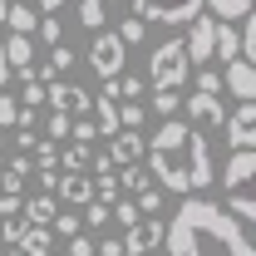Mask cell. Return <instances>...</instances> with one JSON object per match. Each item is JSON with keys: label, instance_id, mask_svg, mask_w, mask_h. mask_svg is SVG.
Masks as SVG:
<instances>
[{"label": "cell", "instance_id": "7c38bea8", "mask_svg": "<svg viewBox=\"0 0 256 256\" xmlns=\"http://www.w3.org/2000/svg\"><path fill=\"white\" fill-rule=\"evenodd\" d=\"M94 114H98V133H104V138H118V133H124V118H118V84H114V79L98 89Z\"/></svg>", "mask_w": 256, "mask_h": 256}, {"label": "cell", "instance_id": "4fadbf2b", "mask_svg": "<svg viewBox=\"0 0 256 256\" xmlns=\"http://www.w3.org/2000/svg\"><path fill=\"white\" fill-rule=\"evenodd\" d=\"M222 79H226V94H232V98H242V104H256V64L232 60V64L222 69Z\"/></svg>", "mask_w": 256, "mask_h": 256}, {"label": "cell", "instance_id": "8992f818", "mask_svg": "<svg viewBox=\"0 0 256 256\" xmlns=\"http://www.w3.org/2000/svg\"><path fill=\"white\" fill-rule=\"evenodd\" d=\"M124 54H128V44L118 40V34L104 30V34H94V44H89V54H84V60H89V69L108 84V79H118V74H124Z\"/></svg>", "mask_w": 256, "mask_h": 256}, {"label": "cell", "instance_id": "8d00e7d4", "mask_svg": "<svg viewBox=\"0 0 256 256\" xmlns=\"http://www.w3.org/2000/svg\"><path fill=\"white\" fill-rule=\"evenodd\" d=\"M133 202H138V212H143V217H158V207H162V192H158V188H148L143 197H133Z\"/></svg>", "mask_w": 256, "mask_h": 256}, {"label": "cell", "instance_id": "7402d4cb", "mask_svg": "<svg viewBox=\"0 0 256 256\" xmlns=\"http://www.w3.org/2000/svg\"><path fill=\"white\" fill-rule=\"evenodd\" d=\"M217 54H222L226 64L242 60V30H236V25H222V20H217Z\"/></svg>", "mask_w": 256, "mask_h": 256}, {"label": "cell", "instance_id": "1f68e13d", "mask_svg": "<svg viewBox=\"0 0 256 256\" xmlns=\"http://www.w3.org/2000/svg\"><path fill=\"white\" fill-rule=\"evenodd\" d=\"M242 60L256 64V10L246 15V25H242Z\"/></svg>", "mask_w": 256, "mask_h": 256}, {"label": "cell", "instance_id": "816d5d0a", "mask_svg": "<svg viewBox=\"0 0 256 256\" xmlns=\"http://www.w3.org/2000/svg\"><path fill=\"white\" fill-rule=\"evenodd\" d=\"M5 256H25V252H20V246H5Z\"/></svg>", "mask_w": 256, "mask_h": 256}, {"label": "cell", "instance_id": "f35d334b", "mask_svg": "<svg viewBox=\"0 0 256 256\" xmlns=\"http://www.w3.org/2000/svg\"><path fill=\"white\" fill-rule=\"evenodd\" d=\"M20 212H25V202L15 192H0V217H20Z\"/></svg>", "mask_w": 256, "mask_h": 256}, {"label": "cell", "instance_id": "7dc6e473", "mask_svg": "<svg viewBox=\"0 0 256 256\" xmlns=\"http://www.w3.org/2000/svg\"><path fill=\"white\" fill-rule=\"evenodd\" d=\"M5 79H10V60H5V44H0V94H5Z\"/></svg>", "mask_w": 256, "mask_h": 256}, {"label": "cell", "instance_id": "d4e9b609", "mask_svg": "<svg viewBox=\"0 0 256 256\" xmlns=\"http://www.w3.org/2000/svg\"><path fill=\"white\" fill-rule=\"evenodd\" d=\"M25 232H30V217H25V212H20V217H5V226H0L5 246H20V242H25Z\"/></svg>", "mask_w": 256, "mask_h": 256}, {"label": "cell", "instance_id": "74e56055", "mask_svg": "<svg viewBox=\"0 0 256 256\" xmlns=\"http://www.w3.org/2000/svg\"><path fill=\"white\" fill-rule=\"evenodd\" d=\"M98 138V124H89V118H74V138L69 143H94Z\"/></svg>", "mask_w": 256, "mask_h": 256}, {"label": "cell", "instance_id": "d6986e66", "mask_svg": "<svg viewBox=\"0 0 256 256\" xmlns=\"http://www.w3.org/2000/svg\"><path fill=\"white\" fill-rule=\"evenodd\" d=\"M5 25H10L15 34H34V30H40V10H30L25 0H15V5H10V20H5Z\"/></svg>", "mask_w": 256, "mask_h": 256}, {"label": "cell", "instance_id": "277c9868", "mask_svg": "<svg viewBox=\"0 0 256 256\" xmlns=\"http://www.w3.org/2000/svg\"><path fill=\"white\" fill-rule=\"evenodd\" d=\"M192 74V60H188V44L182 40H168L153 50V60H148V84L158 89V94H178L182 84H188Z\"/></svg>", "mask_w": 256, "mask_h": 256}, {"label": "cell", "instance_id": "3957f363", "mask_svg": "<svg viewBox=\"0 0 256 256\" xmlns=\"http://www.w3.org/2000/svg\"><path fill=\"white\" fill-rule=\"evenodd\" d=\"M222 197L236 222H256V153H232L222 168Z\"/></svg>", "mask_w": 256, "mask_h": 256}, {"label": "cell", "instance_id": "ffe728a7", "mask_svg": "<svg viewBox=\"0 0 256 256\" xmlns=\"http://www.w3.org/2000/svg\"><path fill=\"white\" fill-rule=\"evenodd\" d=\"M79 25L94 30V34H104V25H108V5H104V0H79Z\"/></svg>", "mask_w": 256, "mask_h": 256}, {"label": "cell", "instance_id": "ba28073f", "mask_svg": "<svg viewBox=\"0 0 256 256\" xmlns=\"http://www.w3.org/2000/svg\"><path fill=\"white\" fill-rule=\"evenodd\" d=\"M44 104H50L54 114H69V118H84V114L94 108L89 89H79V84H69V79H54V84H44Z\"/></svg>", "mask_w": 256, "mask_h": 256}, {"label": "cell", "instance_id": "2e32d148", "mask_svg": "<svg viewBox=\"0 0 256 256\" xmlns=\"http://www.w3.org/2000/svg\"><path fill=\"white\" fill-rule=\"evenodd\" d=\"M5 60H10V69H20L25 84H40V79H34V44H30V34H10V40H5Z\"/></svg>", "mask_w": 256, "mask_h": 256}, {"label": "cell", "instance_id": "db71d44e", "mask_svg": "<svg viewBox=\"0 0 256 256\" xmlns=\"http://www.w3.org/2000/svg\"><path fill=\"white\" fill-rule=\"evenodd\" d=\"M50 256H60V252H50Z\"/></svg>", "mask_w": 256, "mask_h": 256}, {"label": "cell", "instance_id": "ab89813d", "mask_svg": "<svg viewBox=\"0 0 256 256\" xmlns=\"http://www.w3.org/2000/svg\"><path fill=\"white\" fill-rule=\"evenodd\" d=\"M20 104H25V108H40V104H44V84H25Z\"/></svg>", "mask_w": 256, "mask_h": 256}, {"label": "cell", "instance_id": "b9f144b4", "mask_svg": "<svg viewBox=\"0 0 256 256\" xmlns=\"http://www.w3.org/2000/svg\"><path fill=\"white\" fill-rule=\"evenodd\" d=\"M54 226H60V236H79V217H69V212H60Z\"/></svg>", "mask_w": 256, "mask_h": 256}, {"label": "cell", "instance_id": "f6af8a7d", "mask_svg": "<svg viewBox=\"0 0 256 256\" xmlns=\"http://www.w3.org/2000/svg\"><path fill=\"white\" fill-rule=\"evenodd\" d=\"M153 108H158L162 118H172V108H178V94H158V98H153Z\"/></svg>", "mask_w": 256, "mask_h": 256}, {"label": "cell", "instance_id": "5b68a950", "mask_svg": "<svg viewBox=\"0 0 256 256\" xmlns=\"http://www.w3.org/2000/svg\"><path fill=\"white\" fill-rule=\"evenodd\" d=\"M202 5L207 0H133V15L148 25H192L197 15H202Z\"/></svg>", "mask_w": 256, "mask_h": 256}, {"label": "cell", "instance_id": "f1b7e54d", "mask_svg": "<svg viewBox=\"0 0 256 256\" xmlns=\"http://www.w3.org/2000/svg\"><path fill=\"white\" fill-rule=\"evenodd\" d=\"M94 192H98V202L114 207V202H118V172H98V178H94Z\"/></svg>", "mask_w": 256, "mask_h": 256}, {"label": "cell", "instance_id": "f546056e", "mask_svg": "<svg viewBox=\"0 0 256 256\" xmlns=\"http://www.w3.org/2000/svg\"><path fill=\"white\" fill-rule=\"evenodd\" d=\"M118 118H124V128L143 133V124H148V108H143V104H118Z\"/></svg>", "mask_w": 256, "mask_h": 256}, {"label": "cell", "instance_id": "f5cc1de1", "mask_svg": "<svg viewBox=\"0 0 256 256\" xmlns=\"http://www.w3.org/2000/svg\"><path fill=\"white\" fill-rule=\"evenodd\" d=\"M0 256H5V246H0Z\"/></svg>", "mask_w": 256, "mask_h": 256}, {"label": "cell", "instance_id": "603a6c76", "mask_svg": "<svg viewBox=\"0 0 256 256\" xmlns=\"http://www.w3.org/2000/svg\"><path fill=\"white\" fill-rule=\"evenodd\" d=\"M197 94H212V98L226 94V79L212 69V64H202V69H197Z\"/></svg>", "mask_w": 256, "mask_h": 256}, {"label": "cell", "instance_id": "44dd1931", "mask_svg": "<svg viewBox=\"0 0 256 256\" xmlns=\"http://www.w3.org/2000/svg\"><path fill=\"white\" fill-rule=\"evenodd\" d=\"M118 188H124L128 197H143V192L153 188V172H148L143 162H138V168H124V172H118Z\"/></svg>", "mask_w": 256, "mask_h": 256}, {"label": "cell", "instance_id": "8fae6325", "mask_svg": "<svg viewBox=\"0 0 256 256\" xmlns=\"http://www.w3.org/2000/svg\"><path fill=\"white\" fill-rule=\"evenodd\" d=\"M108 162L124 172V168H138V162H148V138L143 133H133V128H124L118 138H108Z\"/></svg>", "mask_w": 256, "mask_h": 256}, {"label": "cell", "instance_id": "60d3db41", "mask_svg": "<svg viewBox=\"0 0 256 256\" xmlns=\"http://www.w3.org/2000/svg\"><path fill=\"white\" fill-rule=\"evenodd\" d=\"M69 256H98L89 236H69Z\"/></svg>", "mask_w": 256, "mask_h": 256}, {"label": "cell", "instance_id": "ac0fdd59", "mask_svg": "<svg viewBox=\"0 0 256 256\" xmlns=\"http://www.w3.org/2000/svg\"><path fill=\"white\" fill-rule=\"evenodd\" d=\"M212 5V20H222V25H232V20H246L256 10V0H207Z\"/></svg>", "mask_w": 256, "mask_h": 256}, {"label": "cell", "instance_id": "f907efd6", "mask_svg": "<svg viewBox=\"0 0 256 256\" xmlns=\"http://www.w3.org/2000/svg\"><path fill=\"white\" fill-rule=\"evenodd\" d=\"M5 143H10V133H5V128H0V153H5Z\"/></svg>", "mask_w": 256, "mask_h": 256}, {"label": "cell", "instance_id": "4316f807", "mask_svg": "<svg viewBox=\"0 0 256 256\" xmlns=\"http://www.w3.org/2000/svg\"><path fill=\"white\" fill-rule=\"evenodd\" d=\"M34 172H60V148L54 143H40L34 148Z\"/></svg>", "mask_w": 256, "mask_h": 256}, {"label": "cell", "instance_id": "484cf974", "mask_svg": "<svg viewBox=\"0 0 256 256\" xmlns=\"http://www.w3.org/2000/svg\"><path fill=\"white\" fill-rule=\"evenodd\" d=\"M44 138H54V143L74 138V118H69V114H50V124H44Z\"/></svg>", "mask_w": 256, "mask_h": 256}, {"label": "cell", "instance_id": "5bb4252c", "mask_svg": "<svg viewBox=\"0 0 256 256\" xmlns=\"http://www.w3.org/2000/svg\"><path fill=\"white\" fill-rule=\"evenodd\" d=\"M188 124L192 128H226V108L212 94H192L188 98Z\"/></svg>", "mask_w": 256, "mask_h": 256}, {"label": "cell", "instance_id": "11a10c76", "mask_svg": "<svg viewBox=\"0 0 256 256\" xmlns=\"http://www.w3.org/2000/svg\"><path fill=\"white\" fill-rule=\"evenodd\" d=\"M104 5H108V0H104Z\"/></svg>", "mask_w": 256, "mask_h": 256}, {"label": "cell", "instance_id": "7bdbcfd3", "mask_svg": "<svg viewBox=\"0 0 256 256\" xmlns=\"http://www.w3.org/2000/svg\"><path fill=\"white\" fill-rule=\"evenodd\" d=\"M40 34H44V40H50V44H64V40H60V20H50V15H44V20H40Z\"/></svg>", "mask_w": 256, "mask_h": 256}, {"label": "cell", "instance_id": "d6a6232c", "mask_svg": "<svg viewBox=\"0 0 256 256\" xmlns=\"http://www.w3.org/2000/svg\"><path fill=\"white\" fill-rule=\"evenodd\" d=\"M0 128H20V98L0 94Z\"/></svg>", "mask_w": 256, "mask_h": 256}, {"label": "cell", "instance_id": "bcb514c9", "mask_svg": "<svg viewBox=\"0 0 256 256\" xmlns=\"http://www.w3.org/2000/svg\"><path fill=\"white\" fill-rule=\"evenodd\" d=\"M40 143H44V138H40L34 128H20V153H30V148H40Z\"/></svg>", "mask_w": 256, "mask_h": 256}, {"label": "cell", "instance_id": "d590c367", "mask_svg": "<svg viewBox=\"0 0 256 256\" xmlns=\"http://www.w3.org/2000/svg\"><path fill=\"white\" fill-rule=\"evenodd\" d=\"M143 34H148V25H143V20L133 15V20H124V30H118V40H124V44H143Z\"/></svg>", "mask_w": 256, "mask_h": 256}, {"label": "cell", "instance_id": "52a82bcc", "mask_svg": "<svg viewBox=\"0 0 256 256\" xmlns=\"http://www.w3.org/2000/svg\"><path fill=\"white\" fill-rule=\"evenodd\" d=\"M168 242V222L162 217H138V222L124 232V252L128 256H153Z\"/></svg>", "mask_w": 256, "mask_h": 256}, {"label": "cell", "instance_id": "681fc988", "mask_svg": "<svg viewBox=\"0 0 256 256\" xmlns=\"http://www.w3.org/2000/svg\"><path fill=\"white\" fill-rule=\"evenodd\" d=\"M5 20H10V0H0V25H5Z\"/></svg>", "mask_w": 256, "mask_h": 256}, {"label": "cell", "instance_id": "cb8c5ba5", "mask_svg": "<svg viewBox=\"0 0 256 256\" xmlns=\"http://www.w3.org/2000/svg\"><path fill=\"white\" fill-rule=\"evenodd\" d=\"M20 252L25 256H50V226H30L25 242H20Z\"/></svg>", "mask_w": 256, "mask_h": 256}, {"label": "cell", "instance_id": "83f0119b", "mask_svg": "<svg viewBox=\"0 0 256 256\" xmlns=\"http://www.w3.org/2000/svg\"><path fill=\"white\" fill-rule=\"evenodd\" d=\"M89 168V143H69L64 148V172H84Z\"/></svg>", "mask_w": 256, "mask_h": 256}, {"label": "cell", "instance_id": "e0dca14e", "mask_svg": "<svg viewBox=\"0 0 256 256\" xmlns=\"http://www.w3.org/2000/svg\"><path fill=\"white\" fill-rule=\"evenodd\" d=\"M25 217H30V226H54V217H60V197H54V192L30 197V202H25Z\"/></svg>", "mask_w": 256, "mask_h": 256}, {"label": "cell", "instance_id": "9c48e42d", "mask_svg": "<svg viewBox=\"0 0 256 256\" xmlns=\"http://www.w3.org/2000/svg\"><path fill=\"white\" fill-rule=\"evenodd\" d=\"M182 44H188V60L192 64L217 60V20H212V15H197V20L188 25V40H182Z\"/></svg>", "mask_w": 256, "mask_h": 256}, {"label": "cell", "instance_id": "30bf717a", "mask_svg": "<svg viewBox=\"0 0 256 256\" xmlns=\"http://www.w3.org/2000/svg\"><path fill=\"white\" fill-rule=\"evenodd\" d=\"M226 143L232 153H256V104H236V114H226Z\"/></svg>", "mask_w": 256, "mask_h": 256}, {"label": "cell", "instance_id": "ee69618b", "mask_svg": "<svg viewBox=\"0 0 256 256\" xmlns=\"http://www.w3.org/2000/svg\"><path fill=\"white\" fill-rule=\"evenodd\" d=\"M98 256H128V252H124V236H108V242H98Z\"/></svg>", "mask_w": 256, "mask_h": 256}, {"label": "cell", "instance_id": "c3c4849f", "mask_svg": "<svg viewBox=\"0 0 256 256\" xmlns=\"http://www.w3.org/2000/svg\"><path fill=\"white\" fill-rule=\"evenodd\" d=\"M60 5L64 0H40V15H60Z\"/></svg>", "mask_w": 256, "mask_h": 256}, {"label": "cell", "instance_id": "4dcf8cb0", "mask_svg": "<svg viewBox=\"0 0 256 256\" xmlns=\"http://www.w3.org/2000/svg\"><path fill=\"white\" fill-rule=\"evenodd\" d=\"M114 84H118V98H128V104H143V79H138V74H118Z\"/></svg>", "mask_w": 256, "mask_h": 256}, {"label": "cell", "instance_id": "e575fe53", "mask_svg": "<svg viewBox=\"0 0 256 256\" xmlns=\"http://www.w3.org/2000/svg\"><path fill=\"white\" fill-rule=\"evenodd\" d=\"M114 222H124V226L138 222V202H133V197H118V202H114Z\"/></svg>", "mask_w": 256, "mask_h": 256}, {"label": "cell", "instance_id": "7a4b0ae2", "mask_svg": "<svg viewBox=\"0 0 256 256\" xmlns=\"http://www.w3.org/2000/svg\"><path fill=\"white\" fill-rule=\"evenodd\" d=\"M148 172L168 192L197 197L217 178L212 172V148H207L202 128H192L188 118H162V128L148 138Z\"/></svg>", "mask_w": 256, "mask_h": 256}, {"label": "cell", "instance_id": "6da1fadb", "mask_svg": "<svg viewBox=\"0 0 256 256\" xmlns=\"http://www.w3.org/2000/svg\"><path fill=\"white\" fill-rule=\"evenodd\" d=\"M168 256H256L246 226L212 197H182L178 217L168 222Z\"/></svg>", "mask_w": 256, "mask_h": 256}, {"label": "cell", "instance_id": "9a60e30c", "mask_svg": "<svg viewBox=\"0 0 256 256\" xmlns=\"http://www.w3.org/2000/svg\"><path fill=\"white\" fill-rule=\"evenodd\" d=\"M98 192H94V172H60V202L69 207H89Z\"/></svg>", "mask_w": 256, "mask_h": 256}, {"label": "cell", "instance_id": "836d02e7", "mask_svg": "<svg viewBox=\"0 0 256 256\" xmlns=\"http://www.w3.org/2000/svg\"><path fill=\"white\" fill-rule=\"evenodd\" d=\"M84 222H89V226H108V222H114V207H108V202H98V197H94V202L84 207Z\"/></svg>", "mask_w": 256, "mask_h": 256}]
</instances>
